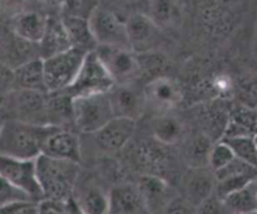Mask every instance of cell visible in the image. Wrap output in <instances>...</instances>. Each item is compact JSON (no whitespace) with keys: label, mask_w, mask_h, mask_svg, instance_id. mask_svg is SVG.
<instances>
[{"label":"cell","mask_w":257,"mask_h":214,"mask_svg":"<svg viewBox=\"0 0 257 214\" xmlns=\"http://www.w3.org/2000/svg\"><path fill=\"white\" fill-rule=\"evenodd\" d=\"M79 174V163L43 154L35 159V178L43 199L67 203L72 199Z\"/></svg>","instance_id":"6da1fadb"},{"label":"cell","mask_w":257,"mask_h":214,"mask_svg":"<svg viewBox=\"0 0 257 214\" xmlns=\"http://www.w3.org/2000/svg\"><path fill=\"white\" fill-rule=\"evenodd\" d=\"M54 127L4 119L0 129V154L23 160H35L42 154Z\"/></svg>","instance_id":"7a4b0ae2"},{"label":"cell","mask_w":257,"mask_h":214,"mask_svg":"<svg viewBox=\"0 0 257 214\" xmlns=\"http://www.w3.org/2000/svg\"><path fill=\"white\" fill-rule=\"evenodd\" d=\"M47 97L48 93L15 89L0 105V113L4 119L48 125Z\"/></svg>","instance_id":"3957f363"},{"label":"cell","mask_w":257,"mask_h":214,"mask_svg":"<svg viewBox=\"0 0 257 214\" xmlns=\"http://www.w3.org/2000/svg\"><path fill=\"white\" fill-rule=\"evenodd\" d=\"M88 52L70 48L65 52L43 59L45 87L48 93L64 92L72 85Z\"/></svg>","instance_id":"277c9868"},{"label":"cell","mask_w":257,"mask_h":214,"mask_svg":"<svg viewBox=\"0 0 257 214\" xmlns=\"http://www.w3.org/2000/svg\"><path fill=\"white\" fill-rule=\"evenodd\" d=\"M74 130L80 134H92L114 118L108 93L73 98Z\"/></svg>","instance_id":"5b68a950"},{"label":"cell","mask_w":257,"mask_h":214,"mask_svg":"<svg viewBox=\"0 0 257 214\" xmlns=\"http://www.w3.org/2000/svg\"><path fill=\"white\" fill-rule=\"evenodd\" d=\"M94 53L114 85H131L142 73L140 55L128 48L97 47Z\"/></svg>","instance_id":"8992f818"},{"label":"cell","mask_w":257,"mask_h":214,"mask_svg":"<svg viewBox=\"0 0 257 214\" xmlns=\"http://www.w3.org/2000/svg\"><path fill=\"white\" fill-rule=\"evenodd\" d=\"M114 87L112 78L102 65L94 52L85 55L83 64L72 83L64 93L72 98L89 97V95L104 94Z\"/></svg>","instance_id":"52a82bcc"},{"label":"cell","mask_w":257,"mask_h":214,"mask_svg":"<svg viewBox=\"0 0 257 214\" xmlns=\"http://www.w3.org/2000/svg\"><path fill=\"white\" fill-rule=\"evenodd\" d=\"M90 32L97 47L130 48L125 22L110 10L98 5L88 18Z\"/></svg>","instance_id":"ba28073f"},{"label":"cell","mask_w":257,"mask_h":214,"mask_svg":"<svg viewBox=\"0 0 257 214\" xmlns=\"http://www.w3.org/2000/svg\"><path fill=\"white\" fill-rule=\"evenodd\" d=\"M0 177L24 192L33 202L42 200L35 178V160H23L0 154Z\"/></svg>","instance_id":"9c48e42d"},{"label":"cell","mask_w":257,"mask_h":214,"mask_svg":"<svg viewBox=\"0 0 257 214\" xmlns=\"http://www.w3.org/2000/svg\"><path fill=\"white\" fill-rule=\"evenodd\" d=\"M34 59H40L38 44L23 39L9 27L0 24V63L15 70Z\"/></svg>","instance_id":"30bf717a"},{"label":"cell","mask_w":257,"mask_h":214,"mask_svg":"<svg viewBox=\"0 0 257 214\" xmlns=\"http://www.w3.org/2000/svg\"><path fill=\"white\" fill-rule=\"evenodd\" d=\"M146 107L155 110L157 114H168L181 104L183 92L176 80L167 77H158L151 80L142 92Z\"/></svg>","instance_id":"8fae6325"},{"label":"cell","mask_w":257,"mask_h":214,"mask_svg":"<svg viewBox=\"0 0 257 214\" xmlns=\"http://www.w3.org/2000/svg\"><path fill=\"white\" fill-rule=\"evenodd\" d=\"M137 122L124 118H113L97 132L89 135L93 138L94 147L105 154H113L124 149L136 132Z\"/></svg>","instance_id":"7c38bea8"},{"label":"cell","mask_w":257,"mask_h":214,"mask_svg":"<svg viewBox=\"0 0 257 214\" xmlns=\"http://www.w3.org/2000/svg\"><path fill=\"white\" fill-rule=\"evenodd\" d=\"M72 200L84 214L109 213V190L93 177L83 178L79 174Z\"/></svg>","instance_id":"4fadbf2b"},{"label":"cell","mask_w":257,"mask_h":214,"mask_svg":"<svg viewBox=\"0 0 257 214\" xmlns=\"http://www.w3.org/2000/svg\"><path fill=\"white\" fill-rule=\"evenodd\" d=\"M213 175H215V194L223 199L231 193L255 182L257 168L235 158L222 169L213 173Z\"/></svg>","instance_id":"5bb4252c"},{"label":"cell","mask_w":257,"mask_h":214,"mask_svg":"<svg viewBox=\"0 0 257 214\" xmlns=\"http://www.w3.org/2000/svg\"><path fill=\"white\" fill-rule=\"evenodd\" d=\"M128 43L136 54H148L156 47L160 37V29L143 13L131 15L125 22Z\"/></svg>","instance_id":"9a60e30c"},{"label":"cell","mask_w":257,"mask_h":214,"mask_svg":"<svg viewBox=\"0 0 257 214\" xmlns=\"http://www.w3.org/2000/svg\"><path fill=\"white\" fill-rule=\"evenodd\" d=\"M42 154L55 159L80 163L82 144L79 135L74 130L54 128L45 140Z\"/></svg>","instance_id":"2e32d148"},{"label":"cell","mask_w":257,"mask_h":214,"mask_svg":"<svg viewBox=\"0 0 257 214\" xmlns=\"http://www.w3.org/2000/svg\"><path fill=\"white\" fill-rule=\"evenodd\" d=\"M181 197L193 207L215 193V175L207 167L190 168L181 180Z\"/></svg>","instance_id":"e0dca14e"},{"label":"cell","mask_w":257,"mask_h":214,"mask_svg":"<svg viewBox=\"0 0 257 214\" xmlns=\"http://www.w3.org/2000/svg\"><path fill=\"white\" fill-rule=\"evenodd\" d=\"M110 108L114 118H124L137 122L145 112V99L131 85H114L108 92Z\"/></svg>","instance_id":"ac0fdd59"},{"label":"cell","mask_w":257,"mask_h":214,"mask_svg":"<svg viewBox=\"0 0 257 214\" xmlns=\"http://www.w3.org/2000/svg\"><path fill=\"white\" fill-rule=\"evenodd\" d=\"M136 187L150 214L161 213L175 198L167 180L158 175H142Z\"/></svg>","instance_id":"d6986e66"},{"label":"cell","mask_w":257,"mask_h":214,"mask_svg":"<svg viewBox=\"0 0 257 214\" xmlns=\"http://www.w3.org/2000/svg\"><path fill=\"white\" fill-rule=\"evenodd\" d=\"M108 214H150L136 185L123 183L109 190Z\"/></svg>","instance_id":"ffe728a7"},{"label":"cell","mask_w":257,"mask_h":214,"mask_svg":"<svg viewBox=\"0 0 257 214\" xmlns=\"http://www.w3.org/2000/svg\"><path fill=\"white\" fill-rule=\"evenodd\" d=\"M70 48L73 47L70 44L67 30H65L64 25H63L60 17H48L45 32L40 42L38 43L40 59H45V58L57 55L59 53L70 49Z\"/></svg>","instance_id":"44dd1931"},{"label":"cell","mask_w":257,"mask_h":214,"mask_svg":"<svg viewBox=\"0 0 257 214\" xmlns=\"http://www.w3.org/2000/svg\"><path fill=\"white\" fill-rule=\"evenodd\" d=\"M47 123L49 127L74 130L73 98L70 95L64 92L48 93Z\"/></svg>","instance_id":"7402d4cb"},{"label":"cell","mask_w":257,"mask_h":214,"mask_svg":"<svg viewBox=\"0 0 257 214\" xmlns=\"http://www.w3.org/2000/svg\"><path fill=\"white\" fill-rule=\"evenodd\" d=\"M47 22V15L35 9L20 14L19 17L12 20L7 27H9L15 34H18L23 39L38 44L45 32Z\"/></svg>","instance_id":"603a6c76"},{"label":"cell","mask_w":257,"mask_h":214,"mask_svg":"<svg viewBox=\"0 0 257 214\" xmlns=\"http://www.w3.org/2000/svg\"><path fill=\"white\" fill-rule=\"evenodd\" d=\"M257 135V110L238 104L230 110L227 125L222 138L252 137ZM221 138V139H222Z\"/></svg>","instance_id":"cb8c5ba5"},{"label":"cell","mask_w":257,"mask_h":214,"mask_svg":"<svg viewBox=\"0 0 257 214\" xmlns=\"http://www.w3.org/2000/svg\"><path fill=\"white\" fill-rule=\"evenodd\" d=\"M200 19L205 32L216 38L227 34L232 28L233 23L230 10L218 3H212L203 8Z\"/></svg>","instance_id":"d4e9b609"},{"label":"cell","mask_w":257,"mask_h":214,"mask_svg":"<svg viewBox=\"0 0 257 214\" xmlns=\"http://www.w3.org/2000/svg\"><path fill=\"white\" fill-rule=\"evenodd\" d=\"M185 13V0H150L147 15L158 28L176 25Z\"/></svg>","instance_id":"484cf974"},{"label":"cell","mask_w":257,"mask_h":214,"mask_svg":"<svg viewBox=\"0 0 257 214\" xmlns=\"http://www.w3.org/2000/svg\"><path fill=\"white\" fill-rule=\"evenodd\" d=\"M170 162L166 153L161 147L155 144H141L135 152V163L137 168L142 169L143 175H158L162 177V172ZM163 178V177H162Z\"/></svg>","instance_id":"4316f807"},{"label":"cell","mask_w":257,"mask_h":214,"mask_svg":"<svg viewBox=\"0 0 257 214\" xmlns=\"http://www.w3.org/2000/svg\"><path fill=\"white\" fill-rule=\"evenodd\" d=\"M15 89L48 93L43 59H34L14 70Z\"/></svg>","instance_id":"83f0119b"},{"label":"cell","mask_w":257,"mask_h":214,"mask_svg":"<svg viewBox=\"0 0 257 214\" xmlns=\"http://www.w3.org/2000/svg\"><path fill=\"white\" fill-rule=\"evenodd\" d=\"M60 19H62L65 30H67L68 38H69L73 48H78V49L85 50L88 53L94 52L97 44H95V40L93 38L92 32H90L88 19L78 17H67V15H62Z\"/></svg>","instance_id":"f1b7e54d"},{"label":"cell","mask_w":257,"mask_h":214,"mask_svg":"<svg viewBox=\"0 0 257 214\" xmlns=\"http://www.w3.org/2000/svg\"><path fill=\"white\" fill-rule=\"evenodd\" d=\"M152 134L160 144L173 145L182 138L183 123L172 114L158 115L152 122Z\"/></svg>","instance_id":"f546056e"},{"label":"cell","mask_w":257,"mask_h":214,"mask_svg":"<svg viewBox=\"0 0 257 214\" xmlns=\"http://www.w3.org/2000/svg\"><path fill=\"white\" fill-rule=\"evenodd\" d=\"M226 207L231 214L257 212V190L255 182L231 193L223 198Z\"/></svg>","instance_id":"4dcf8cb0"},{"label":"cell","mask_w":257,"mask_h":214,"mask_svg":"<svg viewBox=\"0 0 257 214\" xmlns=\"http://www.w3.org/2000/svg\"><path fill=\"white\" fill-rule=\"evenodd\" d=\"M212 139L203 134L196 135L186 148V159L190 163V168L207 167V159L212 148Z\"/></svg>","instance_id":"1f68e13d"},{"label":"cell","mask_w":257,"mask_h":214,"mask_svg":"<svg viewBox=\"0 0 257 214\" xmlns=\"http://www.w3.org/2000/svg\"><path fill=\"white\" fill-rule=\"evenodd\" d=\"M220 140H223L231 148L235 158L257 168V147L255 138L236 137L222 138Z\"/></svg>","instance_id":"d6a6232c"},{"label":"cell","mask_w":257,"mask_h":214,"mask_svg":"<svg viewBox=\"0 0 257 214\" xmlns=\"http://www.w3.org/2000/svg\"><path fill=\"white\" fill-rule=\"evenodd\" d=\"M38 0H0V24L8 25L20 14L35 10Z\"/></svg>","instance_id":"836d02e7"},{"label":"cell","mask_w":257,"mask_h":214,"mask_svg":"<svg viewBox=\"0 0 257 214\" xmlns=\"http://www.w3.org/2000/svg\"><path fill=\"white\" fill-rule=\"evenodd\" d=\"M233 159H235V155H233L231 148L223 140H218V142L213 143L212 148H211L207 159V168H210L215 173L226 167Z\"/></svg>","instance_id":"e575fe53"},{"label":"cell","mask_w":257,"mask_h":214,"mask_svg":"<svg viewBox=\"0 0 257 214\" xmlns=\"http://www.w3.org/2000/svg\"><path fill=\"white\" fill-rule=\"evenodd\" d=\"M235 89L238 104L257 110V75L242 80Z\"/></svg>","instance_id":"d590c367"},{"label":"cell","mask_w":257,"mask_h":214,"mask_svg":"<svg viewBox=\"0 0 257 214\" xmlns=\"http://www.w3.org/2000/svg\"><path fill=\"white\" fill-rule=\"evenodd\" d=\"M98 5L97 0H64L60 10L62 15L88 19Z\"/></svg>","instance_id":"8d00e7d4"},{"label":"cell","mask_w":257,"mask_h":214,"mask_svg":"<svg viewBox=\"0 0 257 214\" xmlns=\"http://www.w3.org/2000/svg\"><path fill=\"white\" fill-rule=\"evenodd\" d=\"M25 202H33V200L24 192L0 177V208Z\"/></svg>","instance_id":"74e56055"},{"label":"cell","mask_w":257,"mask_h":214,"mask_svg":"<svg viewBox=\"0 0 257 214\" xmlns=\"http://www.w3.org/2000/svg\"><path fill=\"white\" fill-rule=\"evenodd\" d=\"M196 214H231L223 199L213 193L196 207Z\"/></svg>","instance_id":"f35d334b"},{"label":"cell","mask_w":257,"mask_h":214,"mask_svg":"<svg viewBox=\"0 0 257 214\" xmlns=\"http://www.w3.org/2000/svg\"><path fill=\"white\" fill-rule=\"evenodd\" d=\"M14 90V70L0 63V105Z\"/></svg>","instance_id":"ab89813d"},{"label":"cell","mask_w":257,"mask_h":214,"mask_svg":"<svg viewBox=\"0 0 257 214\" xmlns=\"http://www.w3.org/2000/svg\"><path fill=\"white\" fill-rule=\"evenodd\" d=\"M161 214H196V208L182 197H175L163 208Z\"/></svg>","instance_id":"60d3db41"},{"label":"cell","mask_w":257,"mask_h":214,"mask_svg":"<svg viewBox=\"0 0 257 214\" xmlns=\"http://www.w3.org/2000/svg\"><path fill=\"white\" fill-rule=\"evenodd\" d=\"M37 214H68L67 203L42 199L37 203Z\"/></svg>","instance_id":"b9f144b4"},{"label":"cell","mask_w":257,"mask_h":214,"mask_svg":"<svg viewBox=\"0 0 257 214\" xmlns=\"http://www.w3.org/2000/svg\"><path fill=\"white\" fill-rule=\"evenodd\" d=\"M13 214H37V203L27 202L22 203Z\"/></svg>","instance_id":"7bdbcfd3"},{"label":"cell","mask_w":257,"mask_h":214,"mask_svg":"<svg viewBox=\"0 0 257 214\" xmlns=\"http://www.w3.org/2000/svg\"><path fill=\"white\" fill-rule=\"evenodd\" d=\"M40 4H44L49 8H54V9H62V5L64 0H38Z\"/></svg>","instance_id":"ee69618b"},{"label":"cell","mask_w":257,"mask_h":214,"mask_svg":"<svg viewBox=\"0 0 257 214\" xmlns=\"http://www.w3.org/2000/svg\"><path fill=\"white\" fill-rule=\"evenodd\" d=\"M67 210H68V214H84L79 209V208L77 207V205H75V203L73 202L72 199H69L67 202Z\"/></svg>","instance_id":"f6af8a7d"},{"label":"cell","mask_w":257,"mask_h":214,"mask_svg":"<svg viewBox=\"0 0 257 214\" xmlns=\"http://www.w3.org/2000/svg\"><path fill=\"white\" fill-rule=\"evenodd\" d=\"M27 203V202H25ZM22 203H17V204H12V205H8V207H2L0 208V214H13L14 210L17 209Z\"/></svg>","instance_id":"bcb514c9"},{"label":"cell","mask_w":257,"mask_h":214,"mask_svg":"<svg viewBox=\"0 0 257 214\" xmlns=\"http://www.w3.org/2000/svg\"><path fill=\"white\" fill-rule=\"evenodd\" d=\"M3 123H4V117H3V114H2V113H0V129H2Z\"/></svg>","instance_id":"7dc6e473"},{"label":"cell","mask_w":257,"mask_h":214,"mask_svg":"<svg viewBox=\"0 0 257 214\" xmlns=\"http://www.w3.org/2000/svg\"><path fill=\"white\" fill-rule=\"evenodd\" d=\"M255 185H256V190H257V178L255 179Z\"/></svg>","instance_id":"c3c4849f"},{"label":"cell","mask_w":257,"mask_h":214,"mask_svg":"<svg viewBox=\"0 0 257 214\" xmlns=\"http://www.w3.org/2000/svg\"><path fill=\"white\" fill-rule=\"evenodd\" d=\"M243 214H257V212H252V213H243Z\"/></svg>","instance_id":"681fc988"},{"label":"cell","mask_w":257,"mask_h":214,"mask_svg":"<svg viewBox=\"0 0 257 214\" xmlns=\"http://www.w3.org/2000/svg\"><path fill=\"white\" fill-rule=\"evenodd\" d=\"M255 140H256V147H257V135L255 137Z\"/></svg>","instance_id":"f907efd6"},{"label":"cell","mask_w":257,"mask_h":214,"mask_svg":"<svg viewBox=\"0 0 257 214\" xmlns=\"http://www.w3.org/2000/svg\"><path fill=\"white\" fill-rule=\"evenodd\" d=\"M256 48H257V42H256Z\"/></svg>","instance_id":"816d5d0a"}]
</instances>
